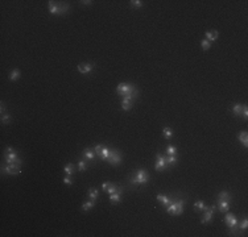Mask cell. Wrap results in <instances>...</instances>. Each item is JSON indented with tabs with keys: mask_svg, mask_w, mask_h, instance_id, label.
Here are the masks:
<instances>
[{
	"mask_svg": "<svg viewBox=\"0 0 248 237\" xmlns=\"http://www.w3.org/2000/svg\"><path fill=\"white\" fill-rule=\"evenodd\" d=\"M184 204H185V200L184 199H174L172 200V203L166 207V212L170 213V215L174 216H180L182 212H184Z\"/></svg>",
	"mask_w": 248,
	"mask_h": 237,
	"instance_id": "obj_1",
	"label": "cell"
},
{
	"mask_svg": "<svg viewBox=\"0 0 248 237\" xmlns=\"http://www.w3.org/2000/svg\"><path fill=\"white\" fill-rule=\"evenodd\" d=\"M148 180H149V175H148V173H146V170L139 169L136 173V177L132 178L131 182L133 183V185H145V183H148Z\"/></svg>",
	"mask_w": 248,
	"mask_h": 237,
	"instance_id": "obj_2",
	"label": "cell"
},
{
	"mask_svg": "<svg viewBox=\"0 0 248 237\" xmlns=\"http://www.w3.org/2000/svg\"><path fill=\"white\" fill-rule=\"evenodd\" d=\"M1 170L4 171V173L9 174V175H16V174H20L21 173L20 163H8L7 166H3Z\"/></svg>",
	"mask_w": 248,
	"mask_h": 237,
	"instance_id": "obj_3",
	"label": "cell"
},
{
	"mask_svg": "<svg viewBox=\"0 0 248 237\" xmlns=\"http://www.w3.org/2000/svg\"><path fill=\"white\" fill-rule=\"evenodd\" d=\"M215 208L216 205H210V207H205L203 210V216L201 219V223L202 224H206V223H210L213 220V216H214V212H215Z\"/></svg>",
	"mask_w": 248,
	"mask_h": 237,
	"instance_id": "obj_4",
	"label": "cell"
},
{
	"mask_svg": "<svg viewBox=\"0 0 248 237\" xmlns=\"http://www.w3.org/2000/svg\"><path fill=\"white\" fill-rule=\"evenodd\" d=\"M108 162L114 166L120 165L122 162V153L119 150H111L110 152V157H108Z\"/></svg>",
	"mask_w": 248,
	"mask_h": 237,
	"instance_id": "obj_5",
	"label": "cell"
},
{
	"mask_svg": "<svg viewBox=\"0 0 248 237\" xmlns=\"http://www.w3.org/2000/svg\"><path fill=\"white\" fill-rule=\"evenodd\" d=\"M166 167H168L166 157H164L162 154H156V163H154V169H156V170H165Z\"/></svg>",
	"mask_w": 248,
	"mask_h": 237,
	"instance_id": "obj_6",
	"label": "cell"
},
{
	"mask_svg": "<svg viewBox=\"0 0 248 237\" xmlns=\"http://www.w3.org/2000/svg\"><path fill=\"white\" fill-rule=\"evenodd\" d=\"M4 157H5V162L7 163H22V161L19 158L17 153H15V152H5L4 153Z\"/></svg>",
	"mask_w": 248,
	"mask_h": 237,
	"instance_id": "obj_7",
	"label": "cell"
},
{
	"mask_svg": "<svg viewBox=\"0 0 248 237\" xmlns=\"http://www.w3.org/2000/svg\"><path fill=\"white\" fill-rule=\"evenodd\" d=\"M132 86H133V84H131V83H120V84H118L116 91H118V94H119V95L124 96V95H125L127 92L131 90Z\"/></svg>",
	"mask_w": 248,
	"mask_h": 237,
	"instance_id": "obj_8",
	"label": "cell"
},
{
	"mask_svg": "<svg viewBox=\"0 0 248 237\" xmlns=\"http://www.w3.org/2000/svg\"><path fill=\"white\" fill-rule=\"evenodd\" d=\"M94 65L92 63H79L78 65V71L82 73V74H89L90 71L94 70Z\"/></svg>",
	"mask_w": 248,
	"mask_h": 237,
	"instance_id": "obj_9",
	"label": "cell"
},
{
	"mask_svg": "<svg viewBox=\"0 0 248 237\" xmlns=\"http://www.w3.org/2000/svg\"><path fill=\"white\" fill-rule=\"evenodd\" d=\"M224 221H226V224L228 225V228L235 227V225H238V223H239L238 219H236L232 213H226V216H224Z\"/></svg>",
	"mask_w": 248,
	"mask_h": 237,
	"instance_id": "obj_10",
	"label": "cell"
},
{
	"mask_svg": "<svg viewBox=\"0 0 248 237\" xmlns=\"http://www.w3.org/2000/svg\"><path fill=\"white\" fill-rule=\"evenodd\" d=\"M137 95H139V91H137V88H136V86H132L131 87V90H129L128 92H127L125 95H124V99H129V100H132L133 101L135 99L137 98Z\"/></svg>",
	"mask_w": 248,
	"mask_h": 237,
	"instance_id": "obj_11",
	"label": "cell"
},
{
	"mask_svg": "<svg viewBox=\"0 0 248 237\" xmlns=\"http://www.w3.org/2000/svg\"><path fill=\"white\" fill-rule=\"evenodd\" d=\"M122 194H123V187H119V190H118L116 192L110 195V200L116 204V203H119L120 200H122Z\"/></svg>",
	"mask_w": 248,
	"mask_h": 237,
	"instance_id": "obj_12",
	"label": "cell"
},
{
	"mask_svg": "<svg viewBox=\"0 0 248 237\" xmlns=\"http://www.w3.org/2000/svg\"><path fill=\"white\" fill-rule=\"evenodd\" d=\"M156 198H157V200H159V202L161 203V204L164 205L165 208L168 207V205L172 203V200H173V198H170V196H165V195H161V194H159V195H157Z\"/></svg>",
	"mask_w": 248,
	"mask_h": 237,
	"instance_id": "obj_13",
	"label": "cell"
},
{
	"mask_svg": "<svg viewBox=\"0 0 248 237\" xmlns=\"http://www.w3.org/2000/svg\"><path fill=\"white\" fill-rule=\"evenodd\" d=\"M230 204L231 203L228 200H222V199H218V207H219V211L221 212H227L230 210Z\"/></svg>",
	"mask_w": 248,
	"mask_h": 237,
	"instance_id": "obj_14",
	"label": "cell"
},
{
	"mask_svg": "<svg viewBox=\"0 0 248 237\" xmlns=\"http://www.w3.org/2000/svg\"><path fill=\"white\" fill-rule=\"evenodd\" d=\"M48 8H49V12L52 15H60V4H57L56 1H49Z\"/></svg>",
	"mask_w": 248,
	"mask_h": 237,
	"instance_id": "obj_15",
	"label": "cell"
},
{
	"mask_svg": "<svg viewBox=\"0 0 248 237\" xmlns=\"http://www.w3.org/2000/svg\"><path fill=\"white\" fill-rule=\"evenodd\" d=\"M83 156H84V158H87V159H90V161H94V158H95V152H94V149H90V148H86L84 149V152H83Z\"/></svg>",
	"mask_w": 248,
	"mask_h": 237,
	"instance_id": "obj_16",
	"label": "cell"
},
{
	"mask_svg": "<svg viewBox=\"0 0 248 237\" xmlns=\"http://www.w3.org/2000/svg\"><path fill=\"white\" fill-rule=\"evenodd\" d=\"M218 36L219 33L216 32V30H211V32H206V40L207 41H216L218 40Z\"/></svg>",
	"mask_w": 248,
	"mask_h": 237,
	"instance_id": "obj_17",
	"label": "cell"
},
{
	"mask_svg": "<svg viewBox=\"0 0 248 237\" xmlns=\"http://www.w3.org/2000/svg\"><path fill=\"white\" fill-rule=\"evenodd\" d=\"M132 106H133V101L132 100H129V99H123V101H122L123 111H129V109L132 108Z\"/></svg>",
	"mask_w": 248,
	"mask_h": 237,
	"instance_id": "obj_18",
	"label": "cell"
},
{
	"mask_svg": "<svg viewBox=\"0 0 248 237\" xmlns=\"http://www.w3.org/2000/svg\"><path fill=\"white\" fill-rule=\"evenodd\" d=\"M238 138H239V141H240V142L247 148V146H248V134H247V132H240V133L238 134Z\"/></svg>",
	"mask_w": 248,
	"mask_h": 237,
	"instance_id": "obj_19",
	"label": "cell"
},
{
	"mask_svg": "<svg viewBox=\"0 0 248 237\" xmlns=\"http://www.w3.org/2000/svg\"><path fill=\"white\" fill-rule=\"evenodd\" d=\"M231 111H232V113L235 115V116H240L242 111H243V104H234V107L231 108Z\"/></svg>",
	"mask_w": 248,
	"mask_h": 237,
	"instance_id": "obj_20",
	"label": "cell"
},
{
	"mask_svg": "<svg viewBox=\"0 0 248 237\" xmlns=\"http://www.w3.org/2000/svg\"><path fill=\"white\" fill-rule=\"evenodd\" d=\"M218 199H222V200H228V202H231V199H232V196H231V194L228 192V191H221L218 195Z\"/></svg>",
	"mask_w": 248,
	"mask_h": 237,
	"instance_id": "obj_21",
	"label": "cell"
},
{
	"mask_svg": "<svg viewBox=\"0 0 248 237\" xmlns=\"http://www.w3.org/2000/svg\"><path fill=\"white\" fill-rule=\"evenodd\" d=\"M99 196V192H98V190L95 187L92 188H89V198L91 200H97V198Z\"/></svg>",
	"mask_w": 248,
	"mask_h": 237,
	"instance_id": "obj_22",
	"label": "cell"
},
{
	"mask_svg": "<svg viewBox=\"0 0 248 237\" xmlns=\"http://www.w3.org/2000/svg\"><path fill=\"white\" fill-rule=\"evenodd\" d=\"M94 207H95V200H89V202H86V203L82 204L83 211H89L90 208H94Z\"/></svg>",
	"mask_w": 248,
	"mask_h": 237,
	"instance_id": "obj_23",
	"label": "cell"
},
{
	"mask_svg": "<svg viewBox=\"0 0 248 237\" xmlns=\"http://www.w3.org/2000/svg\"><path fill=\"white\" fill-rule=\"evenodd\" d=\"M63 171L66 173V175H73V174H74V165H73V163H67V165L65 166Z\"/></svg>",
	"mask_w": 248,
	"mask_h": 237,
	"instance_id": "obj_24",
	"label": "cell"
},
{
	"mask_svg": "<svg viewBox=\"0 0 248 237\" xmlns=\"http://www.w3.org/2000/svg\"><path fill=\"white\" fill-rule=\"evenodd\" d=\"M20 75H21V73H20V70H13L12 73L9 74V80H17V79H20Z\"/></svg>",
	"mask_w": 248,
	"mask_h": 237,
	"instance_id": "obj_25",
	"label": "cell"
},
{
	"mask_svg": "<svg viewBox=\"0 0 248 237\" xmlns=\"http://www.w3.org/2000/svg\"><path fill=\"white\" fill-rule=\"evenodd\" d=\"M166 154H168V156H176V154H177V148L174 145H168V146H166Z\"/></svg>",
	"mask_w": 248,
	"mask_h": 237,
	"instance_id": "obj_26",
	"label": "cell"
},
{
	"mask_svg": "<svg viewBox=\"0 0 248 237\" xmlns=\"http://www.w3.org/2000/svg\"><path fill=\"white\" fill-rule=\"evenodd\" d=\"M177 161H178L177 154H176V156H168V157H166V163H168V166L169 165H176Z\"/></svg>",
	"mask_w": 248,
	"mask_h": 237,
	"instance_id": "obj_27",
	"label": "cell"
},
{
	"mask_svg": "<svg viewBox=\"0 0 248 237\" xmlns=\"http://www.w3.org/2000/svg\"><path fill=\"white\" fill-rule=\"evenodd\" d=\"M205 207H206V205H205V202H203V200H197V202L194 203V208H195V210L203 211Z\"/></svg>",
	"mask_w": 248,
	"mask_h": 237,
	"instance_id": "obj_28",
	"label": "cell"
},
{
	"mask_svg": "<svg viewBox=\"0 0 248 237\" xmlns=\"http://www.w3.org/2000/svg\"><path fill=\"white\" fill-rule=\"evenodd\" d=\"M110 149L107 148V146H103V149H102V156H100V159H108V157H110Z\"/></svg>",
	"mask_w": 248,
	"mask_h": 237,
	"instance_id": "obj_29",
	"label": "cell"
},
{
	"mask_svg": "<svg viewBox=\"0 0 248 237\" xmlns=\"http://www.w3.org/2000/svg\"><path fill=\"white\" fill-rule=\"evenodd\" d=\"M162 134H164V137L168 140V138H170L173 136V132H172V129L169 128V126H165V128L162 129Z\"/></svg>",
	"mask_w": 248,
	"mask_h": 237,
	"instance_id": "obj_30",
	"label": "cell"
},
{
	"mask_svg": "<svg viewBox=\"0 0 248 237\" xmlns=\"http://www.w3.org/2000/svg\"><path fill=\"white\" fill-rule=\"evenodd\" d=\"M201 45H202V49H203V50H208L211 47V42L207 41V40H202Z\"/></svg>",
	"mask_w": 248,
	"mask_h": 237,
	"instance_id": "obj_31",
	"label": "cell"
},
{
	"mask_svg": "<svg viewBox=\"0 0 248 237\" xmlns=\"http://www.w3.org/2000/svg\"><path fill=\"white\" fill-rule=\"evenodd\" d=\"M119 190V186H115V185H111L108 188H107V192H108V195H111V194H115L116 191Z\"/></svg>",
	"mask_w": 248,
	"mask_h": 237,
	"instance_id": "obj_32",
	"label": "cell"
},
{
	"mask_svg": "<svg viewBox=\"0 0 248 237\" xmlns=\"http://www.w3.org/2000/svg\"><path fill=\"white\" fill-rule=\"evenodd\" d=\"M102 149H103V145H95V148H94V152H95V154H97L98 157L100 158V156H102Z\"/></svg>",
	"mask_w": 248,
	"mask_h": 237,
	"instance_id": "obj_33",
	"label": "cell"
},
{
	"mask_svg": "<svg viewBox=\"0 0 248 237\" xmlns=\"http://www.w3.org/2000/svg\"><path fill=\"white\" fill-rule=\"evenodd\" d=\"M247 227H248V220H247V217H244V219L242 220V223L239 224V228H240L242 231H246Z\"/></svg>",
	"mask_w": 248,
	"mask_h": 237,
	"instance_id": "obj_34",
	"label": "cell"
},
{
	"mask_svg": "<svg viewBox=\"0 0 248 237\" xmlns=\"http://www.w3.org/2000/svg\"><path fill=\"white\" fill-rule=\"evenodd\" d=\"M78 169H79V171H84L87 169V163L86 161H79L78 162Z\"/></svg>",
	"mask_w": 248,
	"mask_h": 237,
	"instance_id": "obj_35",
	"label": "cell"
},
{
	"mask_svg": "<svg viewBox=\"0 0 248 237\" xmlns=\"http://www.w3.org/2000/svg\"><path fill=\"white\" fill-rule=\"evenodd\" d=\"M1 123L3 124H8L11 123V115L7 113V115H1Z\"/></svg>",
	"mask_w": 248,
	"mask_h": 237,
	"instance_id": "obj_36",
	"label": "cell"
},
{
	"mask_svg": "<svg viewBox=\"0 0 248 237\" xmlns=\"http://www.w3.org/2000/svg\"><path fill=\"white\" fill-rule=\"evenodd\" d=\"M63 183L65 185H67V186H71L73 185V179L70 178V175H66L63 178Z\"/></svg>",
	"mask_w": 248,
	"mask_h": 237,
	"instance_id": "obj_37",
	"label": "cell"
},
{
	"mask_svg": "<svg viewBox=\"0 0 248 237\" xmlns=\"http://www.w3.org/2000/svg\"><path fill=\"white\" fill-rule=\"evenodd\" d=\"M131 4L133 5V7H136V8H140L143 5V1H140V0H132Z\"/></svg>",
	"mask_w": 248,
	"mask_h": 237,
	"instance_id": "obj_38",
	"label": "cell"
},
{
	"mask_svg": "<svg viewBox=\"0 0 248 237\" xmlns=\"http://www.w3.org/2000/svg\"><path fill=\"white\" fill-rule=\"evenodd\" d=\"M242 113H243L244 119L248 117V108H247V106H243V111H242Z\"/></svg>",
	"mask_w": 248,
	"mask_h": 237,
	"instance_id": "obj_39",
	"label": "cell"
},
{
	"mask_svg": "<svg viewBox=\"0 0 248 237\" xmlns=\"http://www.w3.org/2000/svg\"><path fill=\"white\" fill-rule=\"evenodd\" d=\"M111 185H112V183H110V182H106V183H103V185H102V188H103L104 191H107V188H108V187H110V186H111Z\"/></svg>",
	"mask_w": 248,
	"mask_h": 237,
	"instance_id": "obj_40",
	"label": "cell"
},
{
	"mask_svg": "<svg viewBox=\"0 0 248 237\" xmlns=\"http://www.w3.org/2000/svg\"><path fill=\"white\" fill-rule=\"evenodd\" d=\"M82 4H84V5H89V4H92V1L91 0H84V1H81Z\"/></svg>",
	"mask_w": 248,
	"mask_h": 237,
	"instance_id": "obj_41",
	"label": "cell"
},
{
	"mask_svg": "<svg viewBox=\"0 0 248 237\" xmlns=\"http://www.w3.org/2000/svg\"><path fill=\"white\" fill-rule=\"evenodd\" d=\"M5 152H8V153H9V152H13V148L12 146H8V148L5 149Z\"/></svg>",
	"mask_w": 248,
	"mask_h": 237,
	"instance_id": "obj_42",
	"label": "cell"
}]
</instances>
